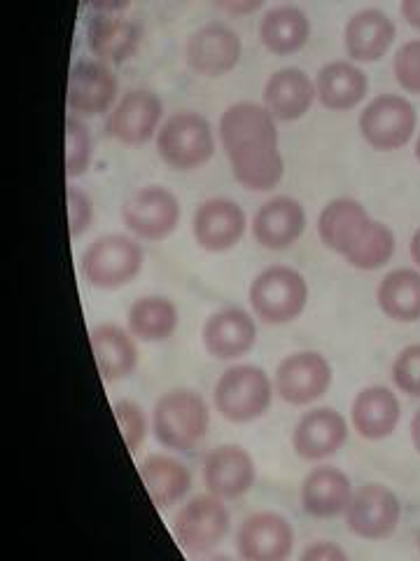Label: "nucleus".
Wrapping results in <instances>:
<instances>
[{"label": "nucleus", "instance_id": "nucleus-1", "mask_svg": "<svg viewBox=\"0 0 420 561\" xmlns=\"http://www.w3.org/2000/svg\"><path fill=\"white\" fill-rule=\"evenodd\" d=\"M276 117L265 103L238 101L220 117V140L234 179L250 192H271L283 181L285 162L278 150Z\"/></svg>", "mask_w": 420, "mask_h": 561}, {"label": "nucleus", "instance_id": "nucleus-2", "mask_svg": "<svg viewBox=\"0 0 420 561\" xmlns=\"http://www.w3.org/2000/svg\"><path fill=\"white\" fill-rule=\"evenodd\" d=\"M208 402L191 389H171L154 402L152 431L156 443L173 451L197 449L208 435Z\"/></svg>", "mask_w": 420, "mask_h": 561}, {"label": "nucleus", "instance_id": "nucleus-3", "mask_svg": "<svg viewBox=\"0 0 420 561\" xmlns=\"http://www.w3.org/2000/svg\"><path fill=\"white\" fill-rule=\"evenodd\" d=\"M273 379L257 365H232L220 375L213 402L220 416L243 426L261 419L273 402Z\"/></svg>", "mask_w": 420, "mask_h": 561}, {"label": "nucleus", "instance_id": "nucleus-4", "mask_svg": "<svg viewBox=\"0 0 420 561\" xmlns=\"http://www.w3.org/2000/svg\"><path fill=\"white\" fill-rule=\"evenodd\" d=\"M145 265L143 245L129 234H103L86 245L80 272L96 290H119L129 286Z\"/></svg>", "mask_w": 420, "mask_h": 561}, {"label": "nucleus", "instance_id": "nucleus-5", "mask_svg": "<svg viewBox=\"0 0 420 561\" xmlns=\"http://www.w3.org/2000/svg\"><path fill=\"white\" fill-rule=\"evenodd\" d=\"M248 300L261 323L288 325L304 313L308 305V284L294 267L271 265L253 278Z\"/></svg>", "mask_w": 420, "mask_h": 561}, {"label": "nucleus", "instance_id": "nucleus-6", "mask_svg": "<svg viewBox=\"0 0 420 561\" xmlns=\"http://www.w3.org/2000/svg\"><path fill=\"white\" fill-rule=\"evenodd\" d=\"M156 152L175 171H195L215 154L213 127L195 111L173 113L156 131Z\"/></svg>", "mask_w": 420, "mask_h": 561}, {"label": "nucleus", "instance_id": "nucleus-7", "mask_svg": "<svg viewBox=\"0 0 420 561\" xmlns=\"http://www.w3.org/2000/svg\"><path fill=\"white\" fill-rule=\"evenodd\" d=\"M230 511L222 499L213 494L191 496L171 522V531L180 550L189 557H206L230 534Z\"/></svg>", "mask_w": 420, "mask_h": 561}, {"label": "nucleus", "instance_id": "nucleus-8", "mask_svg": "<svg viewBox=\"0 0 420 561\" xmlns=\"http://www.w3.org/2000/svg\"><path fill=\"white\" fill-rule=\"evenodd\" d=\"M418 125L413 103L399 94H378L364 105L358 127L362 138L378 152L405 148Z\"/></svg>", "mask_w": 420, "mask_h": 561}, {"label": "nucleus", "instance_id": "nucleus-9", "mask_svg": "<svg viewBox=\"0 0 420 561\" xmlns=\"http://www.w3.org/2000/svg\"><path fill=\"white\" fill-rule=\"evenodd\" d=\"M183 208L178 197L162 185L140 187L121 204V220L127 230L143 241H164L180 225Z\"/></svg>", "mask_w": 420, "mask_h": 561}, {"label": "nucleus", "instance_id": "nucleus-10", "mask_svg": "<svg viewBox=\"0 0 420 561\" xmlns=\"http://www.w3.org/2000/svg\"><path fill=\"white\" fill-rule=\"evenodd\" d=\"M335 381V370L318 351H296L278 363L273 386L278 398L290 408H306L318 402Z\"/></svg>", "mask_w": 420, "mask_h": 561}, {"label": "nucleus", "instance_id": "nucleus-11", "mask_svg": "<svg viewBox=\"0 0 420 561\" xmlns=\"http://www.w3.org/2000/svg\"><path fill=\"white\" fill-rule=\"evenodd\" d=\"M346 526L362 540L390 538L401 519V503L385 484H362L353 491L346 513Z\"/></svg>", "mask_w": 420, "mask_h": 561}, {"label": "nucleus", "instance_id": "nucleus-12", "mask_svg": "<svg viewBox=\"0 0 420 561\" xmlns=\"http://www.w3.org/2000/svg\"><path fill=\"white\" fill-rule=\"evenodd\" d=\"M243 43L230 26L210 22L187 38L185 61L201 78H222L238 66Z\"/></svg>", "mask_w": 420, "mask_h": 561}, {"label": "nucleus", "instance_id": "nucleus-13", "mask_svg": "<svg viewBox=\"0 0 420 561\" xmlns=\"http://www.w3.org/2000/svg\"><path fill=\"white\" fill-rule=\"evenodd\" d=\"M241 561H288L294 552L292 524L273 511L245 517L236 534Z\"/></svg>", "mask_w": 420, "mask_h": 561}, {"label": "nucleus", "instance_id": "nucleus-14", "mask_svg": "<svg viewBox=\"0 0 420 561\" xmlns=\"http://www.w3.org/2000/svg\"><path fill=\"white\" fill-rule=\"evenodd\" d=\"M201 476L208 494L222 501H238L255 486L257 466L245 447L220 445L206 454Z\"/></svg>", "mask_w": 420, "mask_h": 561}, {"label": "nucleus", "instance_id": "nucleus-15", "mask_svg": "<svg viewBox=\"0 0 420 561\" xmlns=\"http://www.w3.org/2000/svg\"><path fill=\"white\" fill-rule=\"evenodd\" d=\"M348 419L331 408H315L294 424L292 449L306 463H320L348 443Z\"/></svg>", "mask_w": 420, "mask_h": 561}, {"label": "nucleus", "instance_id": "nucleus-16", "mask_svg": "<svg viewBox=\"0 0 420 561\" xmlns=\"http://www.w3.org/2000/svg\"><path fill=\"white\" fill-rule=\"evenodd\" d=\"M248 218L230 197H210L201 202L191 220V232L206 253H226L241 243Z\"/></svg>", "mask_w": 420, "mask_h": 561}, {"label": "nucleus", "instance_id": "nucleus-17", "mask_svg": "<svg viewBox=\"0 0 420 561\" xmlns=\"http://www.w3.org/2000/svg\"><path fill=\"white\" fill-rule=\"evenodd\" d=\"M257 321L250 311L241 307H224L206 319L201 342L208 356L218 360H238L245 354H250L257 344Z\"/></svg>", "mask_w": 420, "mask_h": 561}, {"label": "nucleus", "instance_id": "nucleus-18", "mask_svg": "<svg viewBox=\"0 0 420 561\" xmlns=\"http://www.w3.org/2000/svg\"><path fill=\"white\" fill-rule=\"evenodd\" d=\"M162 117L160 96L148 90H129L110 113L108 134L125 146H143L160 131Z\"/></svg>", "mask_w": 420, "mask_h": 561}, {"label": "nucleus", "instance_id": "nucleus-19", "mask_svg": "<svg viewBox=\"0 0 420 561\" xmlns=\"http://www.w3.org/2000/svg\"><path fill=\"white\" fill-rule=\"evenodd\" d=\"M119 84L108 64L78 61L68 78V108L82 117H98L113 108Z\"/></svg>", "mask_w": 420, "mask_h": 561}, {"label": "nucleus", "instance_id": "nucleus-20", "mask_svg": "<svg viewBox=\"0 0 420 561\" xmlns=\"http://www.w3.org/2000/svg\"><path fill=\"white\" fill-rule=\"evenodd\" d=\"M253 237L267 251H288L306 230V210L292 197H271L257 208Z\"/></svg>", "mask_w": 420, "mask_h": 561}, {"label": "nucleus", "instance_id": "nucleus-21", "mask_svg": "<svg viewBox=\"0 0 420 561\" xmlns=\"http://www.w3.org/2000/svg\"><path fill=\"white\" fill-rule=\"evenodd\" d=\"M397 35V26L378 8H364L346 22L343 45L350 61L374 64L388 55Z\"/></svg>", "mask_w": 420, "mask_h": 561}, {"label": "nucleus", "instance_id": "nucleus-22", "mask_svg": "<svg viewBox=\"0 0 420 561\" xmlns=\"http://www.w3.org/2000/svg\"><path fill=\"white\" fill-rule=\"evenodd\" d=\"M401 419L399 398L388 386H366L362 389L353 405H350V424L353 431L370 443H381L390 437Z\"/></svg>", "mask_w": 420, "mask_h": 561}, {"label": "nucleus", "instance_id": "nucleus-23", "mask_svg": "<svg viewBox=\"0 0 420 561\" xmlns=\"http://www.w3.org/2000/svg\"><path fill=\"white\" fill-rule=\"evenodd\" d=\"M353 484L350 478L337 466L313 468L302 484L304 513L313 519H335L343 517L346 507L353 499Z\"/></svg>", "mask_w": 420, "mask_h": 561}, {"label": "nucleus", "instance_id": "nucleus-24", "mask_svg": "<svg viewBox=\"0 0 420 561\" xmlns=\"http://www.w3.org/2000/svg\"><path fill=\"white\" fill-rule=\"evenodd\" d=\"M374 218L366 214V208L350 197L331 199L318 216V237L325 249L341 257L360 241V237L370 230Z\"/></svg>", "mask_w": 420, "mask_h": 561}, {"label": "nucleus", "instance_id": "nucleus-25", "mask_svg": "<svg viewBox=\"0 0 420 561\" xmlns=\"http://www.w3.org/2000/svg\"><path fill=\"white\" fill-rule=\"evenodd\" d=\"M265 108L278 119V122H294L302 119L313 101L318 99L315 94V82L302 68H280L267 80L265 84Z\"/></svg>", "mask_w": 420, "mask_h": 561}, {"label": "nucleus", "instance_id": "nucleus-26", "mask_svg": "<svg viewBox=\"0 0 420 561\" xmlns=\"http://www.w3.org/2000/svg\"><path fill=\"white\" fill-rule=\"evenodd\" d=\"M370 78L355 61H329L315 76V94L327 111H353L366 99Z\"/></svg>", "mask_w": 420, "mask_h": 561}, {"label": "nucleus", "instance_id": "nucleus-27", "mask_svg": "<svg viewBox=\"0 0 420 561\" xmlns=\"http://www.w3.org/2000/svg\"><path fill=\"white\" fill-rule=\"evenodd\" d=\"M90 344L103 381L125 379L138 367V346L129 328L98 323L90 332Z\"/></svg>", "mask_w": 420, "mask_h": 561}, {"label": "nucleus", "instance_id": "nucleus-28", "mask_svg": "<svg viewBox=\"0 0 420 561\" xmlns=\"http://www.w3.org/2000/svg\"><path fill=\"white\" fill-rule=\"evenodd\" d=\"M140 480H143L152 503L160 511L178 505L191 489L189 468L166 454H152L138 466Z\"/></svg>", "mask_w": 420, "mask_h": 561}, {"label": "nucleus", "instance_id": "nucleus-29", "mask_svg": "<svg viewBox=\"0 0 420 561\" xmlns=\"http://www.w3.org/2000/svg\"><path fill=\"white\" fill-rule=\"evenodd\" d=\"M86 43L103 64H121L133 57L140 43V28L119 14L98 12L86 26Z\"/></svg>", "mask_w": 420, "mask_h": 561}, {"label": "nucleus", "instance_id": "nucleus-30", "mask_svg": "<svg viewBox=\"0 0 420 561\" xmlns=\"http://www.w3.org/2000/svg\"><path fill=\"white\" fill-rule=\"evenodd\" d=\"M311 38V22L304 10L280 5L269 10L259 22V41L276 57H292Z\"/></svg>", "mask_w": 420, "mask_h": 561}, {"label": "nucleus", "instance_id": "nucleus-31", "mask_svg": "<svg viewBox=\"0 0 420 561\" xmlns=\"http://www.w3.org/2000/svg\"><path fill=\"white\" fill-rule=\"evenodd\" d=\"M180 325V311L164 295H145L127 311V328L136 340L166 342Z\"/></svg>", "mask_w": 420, "mask_h": 561}, {"label": "nucleus", "instance_id": "nucleus-32", "mask_svg": "<svg viewBox=\"0 0 420 561\" xmlns=\"http://www.w3.org/2000/svg\"><path fill=\"white\" fill-rule=\"evenodd\" d=\"M376 302L390 321H420V272L399 267L385 274L376 288Z\"/></svg>", "mask_w": 420, "mask_h": 561}, {"label": "nucleus", "instance_id": "nucleus-33", "mask_svg": "<svg viewBox=\"0 0 420 561\" xmlns=\"http://www.w3.org/2000/svg\"><path fill=\"white\" fill-rule=\"evenodd\" d=\"M395 255V234L385 222L374 220L360 241L343 257L350 267L360 272L383 270Z\"/></svg>", "mask_w": 420, "mask_h": 561}, {"label": "nucleus", "instance_id": "nucleus-34", "mask_svg": "<svg viewBox=\"0 0 420 561\" xmlns=\"http://www.w3.org/2000/svg\"><path fill=\"white\" fill-rule=\"evenodd\" d=\"M94 140L90 129L78 117L70 115L66 119V175L78 179L92 164Z\"/></svg>", "mask_w": 420, "mask_h": 561}, {"label": "nucleus", "instance_id": "nucleus-35", "mask_svg": "<svg viewBox=\"0 0 420 561\" xmlns=\"http://www.w3.org/2000/svg\"><path fill=\"white\" fill-rule=\"evenodd\" d=\"M113 414L117 419L121 437H125L127 449L136 454L148 440L152 419H148V412L136 400H117L113 405Z\"/></svg>", "mask_w": 420, "mask_h": 561}, {"label": "nucleus", "instance_id": "nucleus-36", "mask_svg": "<svg viewBox=\"0 0 420 561\" xmlns=\"http://www.w3.org/2000/svg\"><path fill=\"white\" fill-rule=\"evenodd\" d=\"M395 389L420 398V344H409L397 354L390 367Z\"/></svg>", "mask_w": 420, "mask_h": 561}, {"label": "nucleus", "instance_id": "nucleus-37", "mask_svg": "<svg viewBox=\"0 0 420 561\" xmlns=\"http://www.w3.org/2000/svg\"><path fill=\"white\" fill-rule=\"evenodd\" d=\"M393 73L401 90L420 96V38L405 43L395 51Z\"/></svg>", "mask_w": 420, "mask_h": 561}, {"label": "nucleus", "instance_id": "nucleus-38", "mask_svg": "<svg viewBox=\"0 0 420 561\" xmlns=\"http://www.w3.org/2000/svg\"><path fill=\"white\" fill-rule=\"evenodd\" d=\"M94 222V202L84 190L68 187V230L70 237L80 239Z\"/></svg>", "mask_w": 420, "mask_h": 561}, {"label": "nucleus", "instance_id": "nucleus-39", "mask_svg": "<svg viewBox=\"0 0 420 561\" xmlns=\"http://www.w3.org/2000/svg\"><path fill=\"white\" fill-rule=\"evenodd\" d=\"M296 561H350V557L339 542L318 540V542H311L308 548H304V552Z\"/></svg>", "mask_w": 420, "mask_h": 561}, {"label": "nucleus", "instance_id": "nucleus-40", "mask_svg": "<svg viewBox=\"0 0 420 561\" xmlns=\"http://www.w3.org/2000/svg\"><path fill=\"white\" fill-rule=\"evenodd\" d=\"M213 5L226 14L234 16H245V14H255L265 0H213Z\"/></svg>", "mask_w": 420, "mask_h": 561}, {"label": "nucleus", "instance_id": "nucleus-41", "mask_svg": "<svg viewBox=\"0 0 420 561\" xmlns=\"http://www.w3.org/2000/svg\"><path fill=\"white\" fill-rule=\"evenodd\" d=\"M86 8H92L96 12L105 14H119L121 10H127L131 5V0H82Z\"/></svg>", "mask_w": 420, "mask_h": 561}, {"label": "nucleus", "instance_id": "nucleus-42", "mask_svg": "<svg viewBox=\"0 0 420 561\" xmlns=\"http://www.w3.org/2000/svg\"><path fill=\"white\" fill-rule=\"evenodd\" d=\"M401 16H405L407 24L420 31V0H401Z\"/></svg>", "mask_w": 420, "mask_h": 561}, {"label": "nucleus", "instance_id": "nucleus-43", "mask_svg": "<svg viewBox=\"0 0 420 561\" xmlns=\"http://www.w3.org/2000/svg\"><path fill=\"white\" fill-rule=\"evenodd\" d=\"M409 433H411V443L416 447V451L420 454V410L413 414L411 419V426H409Z\"/></svg>", "mask_w": 420, "mask_h": 561}, {"label": "nucleus", "instance_id": "nucleus-44", "mask_svg": "<svg viewBox=\"0 0 420 561\" xmlns=\"http://www.w3.org/2000/svg\"><path fill=\"white\" fill-rule=\"evenodd\" d=\"M409 253H411V260L416 262V267L420 270V227L413 232L411 237V243H409Z\"/></svg>", "mask_w": 420, "mask_h": 561}, {"label": "nucleus", "instance_id": "nucleus-45", "mask_svg": "<svg viewBox=\"0 0 420 561\" xmlns=\"http://www.w3.org/2000/svg\"><path fill=\"white\" fill-rule=\"evenodd\" d=\"M201 561H236V559L230 554H222V552H210V554L201 557Z\"/></svg>", "mask_w": 420, "mask_h": 561}, {"label": "nucleus", "instance_id": "nucleus-46", "mask_svg": "<svg viewBox=\"0 0 420 561\" xmlns=\"http://www.w3.org/2000/svg\"><path fill=\"white\" fill-rule=\"evenodd\" d=\"M416 160H418V164H420V136H418V140H416Z\"/></svg>", "mask_w": 420, "mask_h": 561}, {"label": "nucleus", "instance_id": "nucleus-47", "mask_svg": "<svg viewBox=\"0 0 420 561\" xmlns=\"http://www.w3.org/2000/svg\"><path fill=\"white\" fill-rule=\"evenodd\" d=\"M418 552H420V531H418Z\"/></svg>", "mask_w": 420, "mask_h": 561}]
</instances>
